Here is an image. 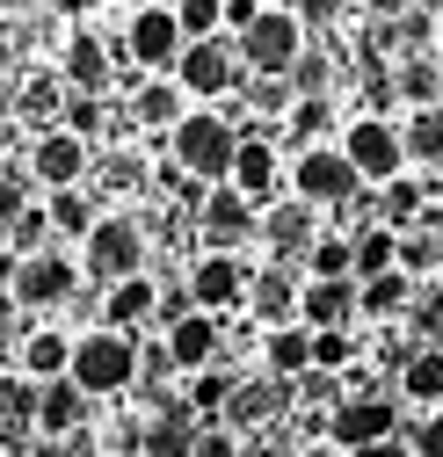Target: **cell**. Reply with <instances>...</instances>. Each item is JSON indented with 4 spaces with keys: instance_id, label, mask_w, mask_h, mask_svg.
I'll use <instances>...</instances> for the list:
<instances>
[{
    "instance_id": "obj_15",
    "label": "cell",
    "mask_w": 443,
    "mask_h": 457,
    "mask_svg": "<svg viewBox=\"0 0 443 457\" xmlns=\"http://www.w3.org/2000/svg\"><path fill=\"white\" fill-rule=\"evenodd\" d=\"M284 407H291V385H284V378H255V385H233V399H226V414H218V428H255V421L284 414Z\"/></svg>"
},
{
    "instance_id": "obj_35",
    "label": "cell",
    "mask_w": 443,
    "mask_h": 457,
    "mask_svg": "<svg viewBox=\"0 0 443 457\" xmlns=\"http://www.w3.org/2000/svg\"><path fill=\"white\" fill-rule=\"evenodd\" d=\"M175 22H182L189 44H204V37H218V22H226V0H175Z\"/></svg>"
},
{
    "instance_id": "obj_25",
    "label": "cell",
    "mask_w": 443,
    "mask_h": 457,
    "mask_svg": "<svg viewBox=\"0 0 443 457\" xmlns=\"http://www.w3.org/2000/svg\"><path fill=\"white\" fill-rule=\"evenodd\" d=\"M66 363H73V341H66V334H51V327H44V334L22 341V378H29V385L66 378Z\"/></svg>"
},
{
    "instance_id": "obj_23",
    "label": "cell",
    "mask_w": 443,
    "mask_h": 457,
    "mask_svg": "<svg viewBox=\"0 0 443 457\" xmlns=\"http://www.w3.org/2000/svg\"><path fill=\"white\" fill-rule=\"evenodd\" d=\"M414 305V283L393 269V276H371V283H356V312L364 320H400Z\"/></svg>"
},
{
    "instance_id": "obj_59",
    "label": "cell",
    "mask_w": 443,
    "mask_h": 457,
    "mask_svg": "<svg viewBox=\"0 0 443 457\" xmlns=\"http://www.w3.org/2000/svg\"><path fill=\"white\" fill-rule=\"evenodd\" d=\"M436 225H443V196H436Z\"/></svg>"
},
{
    "instance_id": "obj_19",
    "label": "cell",
    "mask_w": 443,
    "mask_h": 457,
    "mask_svg": "<svg viewBox=\"0 0 443 457\" xmlns=\"http://www.w3.org/2000/svg\"><path fill=\"white\" fill-rule=\"evenodd\" d=\"M160 312V291H153V276H124V283H109V305H102V327H117L131 334L138 320Z\"/></svg>"
},
{
    "instance_id": "obj_2",
    "label": "cell",
    "mask_w": 443,
    "mask_h": 457,
    "mask_svg": "<svg viewBox=\"0 0 443 457\" xmlns=\"http://www.w3.org/2000/svg\"><path fill=\"white\" fill-rule=\"evenodd\" d=\"M66 378H73L88 399L138 385V349H131V334H117V327H95V334H80V341H73V363H66Z\"/></svg>"
},
{
    "instance_id": "obj_22",
    "label": "cell",
    "mask_w": 443,
    "mask_h": 457,
    "mask_svg": "<svg viewBox=\"0 0 443 457\" xmlns=\"http://www.w3.org/2000/svg\"><path fill=\"white\" fill-rule=\"evenodd\" d=\"M400 269V233H385V225H371L364 240H349V276L371 283V276H393Z\"/></svg>"
},
{
    "instance_id": "obj_52",
    "label": "cell",
    "mask_w": 443,
    "mask_h": 457,
    "mask_svg": "<svg viewBox=\"0 0 443 457\" xmlns=\"http://www.w3.org/2000/svg\"><path fill=\"white\" fill-rule=\"evenodd\" d=\"M51 8H59V15H88V8H95V0H51Z\"/></svg>"
},
{
    "instance_id": "obj_43",
    "label": "cell",
    "mask_w": 443,
    "mask_h": 457,
    "mask_svg": "<svg viewBox=\"0 0 443 457\" xmlns=\"http://www.w3.org/2000/svg\"><path fill=\"white\" fill-rule=\"evenodd\" d=\"M22 211H29V182L22 175H0V225H15Z\"/></svg>"
},
{
    "instance_id": "obj_53",
    "label": "cell",
    "mask_w": 443,
    "mask_h": 457,
    "mask_svg": "<svg viewBox=\"0 0 443 457\" xmlns=\"http://www.w3.org/2000/svg\"><path fill=\"white\" fill-rule=\"evenodd\" d=\"M0 117H15V87L8 80H0Z\"/></svg>"
},
{
    "instance_id": "obj_6",
    "label": "cell",
    "mask_w": 443,
    "mask_h": 457,
    "mask_svg": "<svg viewBox=\"0 0 443 457\" xmlns=\"http://www.w3.org/2000/svg\"><path fill=\"white\" fill-rule=\"evenodd\" d=\"M88 276L95 283L146 276V233H138L131 218H95V233H88Z\"/></svg>"
},
{
    "instance_id": "obj_10",
    "label": "cell",
    "mask_w": 443,
    "mask_h": 457,
    "mask_svg": "<svg viewBox=\"0 0 443 457\" xmlns=\"http://www.w3.org/2000/svg\"><path fill=\"white\" fill-rule=\"evenodd\" d=\"M189 305L196 312H233V305H247V269L233 262V254H204L196 269H189Z\"/></svg>"
},
{
    "instance_id": "obj_26",
    "label": "cell",
    "mask_w": 443,
    "mask_h": 457,
    "mask_svg": "<svg viewBox=\"0 0 443 457\" xmlns=\"http://www.w3.org/2000/svg\"><path fill=\"white\" fill-rule=\"evenodd\" d=\"M247 305H255L269 327H291V320H298V283L269 269V276H255V283H247Z\"/></svg>"
},
{
    "instance_id": "obj_58",
    "label": "cell",
    "mask_w": 443,
    "mask_h": 457,
    "mask_svg": "<svg viewBox=\"0 0 443 457\" xmlns=\"http://www.w3.org/2000/svg\"><path fill=\"white\" fill-rule=\"evenodd\" d=\"M0 8H29V0H0Z\"/></svg>"
},
{
    "instance_id": "obj_33",
    "label": "cell",
    "mask_w": 443,
    "mask_h": 457,
    "mask_svg": "<svg viewBox=\"0 0 443 457\" xmlns=\"http://www.w3.org/2000/svg\"><path fill=\"white\" fill-rule=\"evenodd\" d=\"M226 399H233V378H226V370H196V385H189V414H196L204 428L226 414Z\"/></svg>"
},
{
    "instance_id": "obj_9",
    "label": "cell",
    "mask_w": 443,
    "mask_h": 457,
    "mask_svg": "<svg viewBox=\"0 0 443 457\" xmlns=\"http://www.w3.org/2000/svg\"><path fill=\"white\" fill-rule=\"evenodd\" d=\"M73 283H80V269L66 262V254H22V269H15V283H8V298L15 305H66L73 298Z\"/></svg>"
},
{
    "instance_id": "obj_16",
    "label": "cell",
    "mask_w": 443,
    "mask_h": 457,
    "mask_svg": "<svg viewBox=\"0 0 443 457\" xmlns=\"http://www.w3.org/2000/svg\"><path fill=\"white\" fill-rule=\"evenodd\" d=\"M218 320L211 312H182L175 327H168V356H175V370H211V356H218Z\"/></svg>"
},
{
    "instance_id": "obj_21",
    "label": "cell",
    "mask_w": 443,
    "mask_h": 457,
    "mask_svg": "<svg viewBox=\"0 0 443 457\" xmlns=\"http://www.w3.org/2000/svg\"><path fill=\"white\" fill-rule=\"evenodd\" d=\"M15 117L22 124H37V138L51 131V117H66V87L51 80V73H29L22 87H15Z\"/></svg>"
},
{
    "instance_id": "obj_14",
    "label": "cell",
    "mask_w": 443,
    "mask_h": 457,
    "mask_svg": "<svg viewBox=\"0 0 443 457\" xmlns=\"http://www.w3.org/2000/svg\"><path fill=\"white\" fill-rule=\"evenodd\" d=\"M247 233H255V204H247L240 189H211V204H204V240H211V254H233Z\"/></svg>"
},
{
    "instance_id": "obj_44",
    "label": "cell",
    "mask_w": 443,
    "mask_h": 457,
    "mask_svg": "<svg viewBox=\"0 0 443 457\" xmlns=\"http://www.w3.org/2000/svg\"><path fill=\"white\" fill-rule=\"evenodd\" d=\"M327 117H335V109H327V95H305V102H298V117H291V131L313 138V131H327Z\"/></svg>"
},
{
    "instance_id": "obj_24",
    "label": "cell",
    "mask_w": 443,
    "mask_h": 457,
    "mask_svg": "<svg viewBox=\"0 0 443 457\" xmlns=\"http://www.w3.org/2000/svg\"><path fill=\"white\" fill-rule=\"evenodd\" d=\"M269 378H305L313 370V327H269Z\"/></svg>"
},
{
    "instance_id": "obj_37",
    "label": "cell",
    "mask_w": 443,
    "mask_h": 457,
    "mask_svg": "<svg viewBox=\"0 0 443 457\" xmlns=\"http://www.w3.org/2000/svg\"><path fill=\"white\" fill-rule=\"evenodd\" d=\"M305 269H313V276H349V240H313V247H305ZM349 283H356V276H349Z\"/></svg>"
},
{
    "instance_id": "obj_46",
    "label": "cell",
    "mask_w": 443,
    "mask_h": 457,
    "mask_svg": "<svg viewBox=\"0 0 443 457\" xmlns=\"http://www.w3.org/2000/svg\"><path fill=\"white\" fill-rule=\"evenodd\" d=\"M240 457H305V450L284 443V436H262V443H240Z\"/></svg>"
},
{
    "instance_id": "obj_32",
    "label": "cell",
    "mask_w": 443,
    "mask_h": 457,
    "mask_svg": "<svg viewBox=\"0 0 443 457\" xmlns=\"http://www.w3.org/2000/svg\"><path fill=\"white\" fill-rule=\"evenodd\" d=\"M0 428H37V385L29 378H0Z\"/></svg>"
},
{
    "instance_id": "obj_11",
    "label": "cell",
    "mask_w": 443,
    "mask_h": 457,
    "mask_svg": "<svg viewBox=\"0 0 443 457\" xmlns=\"http://www.w3.org/2000/svg\"><path fill=\"white\" fill-rule=\"evenodd\" d=\"M29 175L59 196V189H80V175H88V138H73V131H44L37 145H29Z\"/></svg>"
},
{
    "instance_id": "obj_7",
    "label": "cell",
    "mask_w": 443,
    "mask_h": 457,
    "mask_svg": "<svg viewBox=\"0 0 443 457\" xmlns=\"http://www.w3.org/2000/svg\"><path fill=\"white\" fill-rule=\"evenodd\" d=\"M400 436V414H393V399H342L335 414H327V443H335L342 457L364 450V443H393Z\"/></svg>"
},
{
    "instance_id": "obj_1",
    "label": "cell",
    "mask_w": 443,
    "mask_h": 457,
    "mask_svg": "<svg viewBox=\"0 0 443 457\" xmlns=\"http://www.w3.org/2000/svg\"><path fill=\"white\" fill-rule=\"evenodd\" d=\"M175 138V160H182V175H196V182H218L226 189V175H233V153H240V131L218 117V109H189V117L168 131Z\"/></svg>"
},
{
    "instance_id": "obj_8",
    "label": "cell",
    "mask_w": 443,
    "mask_h": 457,
    "mask_svg": "<svg viewBox=\"0 0 443 457\" xmlns=\"http://www.w3.org/2000/svg\"><path fill=\"white\" fill-rule=\"evenodd\" d=\"M182 51H189V37H182L175 8H138V15H131V59H138L146 73H175Z\"/></svg>"
},
{
    "instance_id": "obj_17",
    "label": "cell",
    "mask_w": 443,
    "mask_h": 457,
    "mask_svg": "<svg viewBox=\"0 0 443 457\" xmlns=\"http://www.w3.org/2000/svg\"><path fill=\"white\" fill-rule=\"evenodd\" d=\"M80 414H88V392L73 385V378H51V385H37V428L44 436H73L80 428Z\"/></svg>"
},
{
    "instance_id": "obj_45",
    "label": "cell",
    "mask_w": 443,
    "mask_h": 457,
    "mask_svg": "<svg viewBox=\"0 0 443 457\" xmlns=\"http://www.w3.org/2000/svg\"><path fill=\"white\" fill-rule=\"evenodd\" d=\"M189 457H240V443H233V428H196V450Z\"/></svg>"
},
{
    "instance_id": "obj_31",
    "label": "cell",
    "mask_w": 443,
    "mask_h": 457,
    "mask_svg": "<svg viewBox=\"0 0 443 457\" xmlns=\"http://www.w3.org/2000/svg\"><path fill=\"white\" fill-rule=\"evenodd\" d=\"M400 145H407V160L443 167V109H414V117H407V131H400Z\"/></svg>"
},
{
    "instance_id": "obj_56",
    "label": "cell",
    "mask_w": 443,
    "mask_h": 457,
    "mask_svg": "<svg viewBox=\"0 0 443 457\" xmlns=\"http://www.w3.org/2000/svg\"><path fill=\"white\" fill-rule=\"evenodd\" d=\"M15 443H22V436H15V428H0V450H15Z\"/></svg>"
},
{
    "instance_id": "obj_30",
    "label": "cell",
    "mask_w": 443,
    "mask_h": 457,
    "mask_svg": "<svg viewBox=\"0 0 443 457\" xmlns=\"http://www.w3.org/2000/svg\"><path fill=\"white\" fill-rule=\"evenodd\" d=\"M262 233L284 247V254H298V247H313V211L291 196V204H276V211H269V225H262Z\"/></svg>"
},
{
    "instance_id": "obj_57",
    "label": "cell",
    "mask_w": 443,
    "mask_h": 457,
    "mask_svg": "<svg viewBox=\"0 0 443 457\" xmlns=\"http://www.w3.org/2000/svg\"><path fill=\"white\" fill-rule=\"evenodd\" d=\"M436 283H443V240H436Z\"/></svg>"
},
{
    "instance_id": "obj_49",
    "label": "cell",
    "mask_w": 443,
    "mask_h": 457,
    "mask_svg": "<svg viewBox=\"0 0 443 457\" xmlns=\"http://www.w3.org/2000/svg\"><path fill=\"white\" fill-rule=\"evenodd\" d=\"M349 457H407V443L393 436V443H364V450H349Z\"/></svg>"
},
{
    "instance_id": "obj_3",
    "label": "cell",
    "mask_w": 443,
    "mask_h": 457,
    "mask_svg": "<svg viewBox=\"0 0 443 457\" xmlns=\"http://www.w3.org/2000/svg\"><path fill=\"white\" fill-rule=\"evenodd\" d=\"M364 182H356V167L335 153V145H305L298 160H291V196L305 204V211H335V204H349Z\"/></svg>"
},
{
    "instance_id": "obj_40",
    "label": "cell",
    "mask_w": 443,
    "mask_h": 457,
    "mask_svg": "<svg viewBox=\"0 0 443 457\" xmlns=\"http://www.w3.org/2000/svg\"><path fill=\"white\" fill-rule=\"evenodd\" d=\"M66 131L73 138H95L102 131V102L95 95H66Z\"/></svg>"
},
{
    "instance_id": "obj_42",
    "label": "cell",
    "mask_w": 443,
    "mask_h": 457,
    "mask_svg": "<svg viewBox=\"0 0 443 457\" xmlns=\"http://www.w3.org/2000/svg\"><path fill=\"white\" fill-rule=\"evenodd\" d=\"M407 457H443V414H429V421L407 428Z\"/></svg>"
},
{
    "instance_id": "obj_55",
    "label": "cell",
    "mask_w": 443,
    "mask_h": 457,
    "mask_svg": "<svg viewBox=\"0 0 443 457\" xmlns=\"http://www.w3.org/2000/svg\"><path fill=\"white\" fill-rule=\"evenodd\" d=\"M8 312H15V298H8V291H0V327H8Z\"/></svg>"
},
{
    "instance_id": "obj_41",
    "label": "cell",
    "mask_w": 443,
    "mask_h": 457,
    "mask_svg": "<svg viewBox=\"0 0 443 457\" xmlns=\"http://www.w3.org/2000/svg\"><path fill=\"white\" fill-rule=\"evenodd\" d=\"M349 363V334L335 327V334H313V370H342Z\"/></svg>"
},
{
    "instance_id": "obj_39",
    "label": "cell",
    "mask_w": 443,
    "mask_h": 457,
    "mask_svg": "<svg viewBox=\"0 0 443 457\" xmlns=\"http://www.w3.org/2000/svg\"><path fill=\"white\" fill-rule=\"evenodd\" d=\"M8 233H15V254H44V233H51V218H44L37 204H29V211H22L15 225H8Z\"/></svg>"
},
{
    "instance_id": "obj_54",
    "label": "cell",
    "mask_w": 443,
    "mask_h": 457,
    "mask_svg": "<svg viewBox=\"0 0 443 457\" xmlns=\"http://www.w3.org/2000/svg\"><path fill=\"white\" fill-rule=\"evenodd\" d=\"M371 8H378V15H400V8H407V0H371Z\"/></svg>"
},
{
    "instance_id": "obj_36",
    "label": "cell",
    "mask_w": 443,
    "mask_h": 457,
    "mask_svg": "<svg viewBox=\"0 0 443 457\" xmlns=\"http://www.w3.org/2000/svg\"><path fill=\"white\" fill-rule=\"evenodd\" d=\"M44 218L59 225V233H80V240L95 233V204H88L80 189H59V196H51V211H44Z\"/></svg>"
},
{
    "instance_id": "obj_47",
    "label": "cell",
    "mask_w": 443,
    "mask_h": 457,
    "mask_svg": "<svg viewBox=\"0 0 443 457\" xmlns=\"http://www.w3.org/2000/svg\"><path fill=\"white\" fill-rule=\"evenodd\" d=\"M291 15H298V22H335V15H342V0H298Z\"/></svg>"
},
{
    "instance_id": "obj_50",
    "label": "cell",
    "mask_w": 443,
    "mask_h": 457,
    "mask_svg": "<svg viewBox=\"0 0 443 457\" xmlns=\"http://www.w3.org/2000/svg\"><path fill=\"white\" fill-rule=\"evenodd\" d=\"M15 269H22V254H15V247H0V291L15 283Z\"/></svg>"
},
{
    "instance_id": "obj_13",
    "label": "cell",
    "mask_w": 443,
    "mask_h": 457,
    "mask_svg": "<svg viewBox=\"0 0 443 457\" xmlns=\"http://www.w3.org/2000/svg\"><path fill=\"white\" fill-rule=\"evenodd\" d=\"M349 312H356V283L349 276H313L298 291V327H313V334H335Z\"/></svg>"
},
{
    "instance_id": "obj_34",
    "label": "cell",
    "mask_w": 443,
    "mask_h": 457,
    "mask_svg": "<svg viewBox=\"0 0 443 457\" xmlns=\"http://www.w3.org/2000/svg\"><path fill=\"white\" fill-rule=\"evenodd\" d=\"M414 211H422V182H407V175H400V182H385V218H378L385 233H407Z\"/></svg>"
},
{
    "instance_id": "obj_28",
    "label": "cell",
    "mask_w": 443,
    "mask_h": 457,
    "mask_svg": "<svg viewBox=\"0 0 443 457\" xmlns=\"http://www.w3.org/2000/svg\"><path fill=\"white\" fill-rule=\"evenodd\" d=\"M66 80H73L80 95H95V87L109 80V51H102V37H88V29H80V37L66 44Z\"/></svg>"
},
{
    "instance_id": "obj_20",
    "label": "cell",
    "mask_w": 443,
    "mask_h": 457,
    "mask_svg": "<svg viewBox=\"0 0 443 457\" xmlns=\"http://www.w3.org/2000/svg\"><path fill=\"white\" fill-rule=\"evenodd\" d=\"M196 428H204V421H196L189 407H168L160 421H146L138 450H146V457H189V450H196Z\"/></svg>"
},
{
    "instance_id": "obj_48",
    "label": "cell",
    "mask_w": 443,
    "mask_h": 457,
    "mask_svg": "<svg viewBox=\"0 0 443 457\" xmlns=\"http://www.w3.org/2000/svg\"><path fill=\"white\" fill-rule=\"evenodd\" d=\"M255 15H262L255 0H226V29H240V37H247V29H255Z\"/></svg>"
},
{
    "instance_id": "obj_38",
    "label": "cell",
    "mask_w": 443,
    "mask_h": 457,
    "mask_svg": "<svg viewBox=\"0 0 443 457\" xmlns=\"http://www.w3.org/2000/svg\"><path fill=\"white\" fill-rule=\"evenodd\" d=\"M400 87H407V102H414V109H443V80H436V66H407V73H400Z\"/></svg>"
},
{
    "instance_id": "obj_51",
    "label": "cell",
    "mask_w": 443,
    "mask_h": 457,
    "mask_svg": "<svg viewBox=\"0 0 443 457\" xmlns=\"http://www.w3.org/2000/svg\"><path fill=\"white\" fill-rule=\"evenodd\" d=\"M37 457H80V450H73V443H59V436H44V443H37Z\"/></svg>"
},
{
    "instance_id": "obj_5",
    "label": "cell",
    "mask_w": 443,
    "mask_h": 457,
    "mask_svg": "<svg viewBox=\"0 0 443 457\" xmlns=\"http://www.w3.org/2000/svg\"><path fill=\"white\" fill-rule=\"evenodd\" d=\"M342 160L356 167V182H400L407 145H400V131L385 124V117H356V124L342 131Z\"/></svg>"
},
{
    "instance_id": "obj_29",
    "label": "cell",
    "mask_w": 443,
    "mask_h": 457,
    "mask_svg": "<svg viewBox=\"0 0 443 457\" xmlns=\"http://www.w3.org/2000/svg\"><path fill=\"white\" fill-rule=\"evenodd\" d=\"M131 109H138V124H168V131L189 117V109H182V87H175V80H146Z\"/></svg>"
},
{
    "instance_id": "obj_18",
    "label": "cell",
    "mask_w": 443,
    "mask_h": 457,
    "mask_svg": "<svg viewBox=\"0 0 443 457\" xmlns=\"http://www.w3.org/2000/svg\"><path fill=\"white\" fill-rule=\"evenodd\" d=\"M226 189H240L247 204H269V196H276V153H269V138H240Z\"/></svg>"
},
{
    "instance_id": "obj_27",
    "label": "cell",
    "mask_w": 443,
    "mask_h": 457,
    "mask_svg": "<svg viewBox=\"0 0 443 457\" xmlns=\"http://www.w3.org/2000/svg\"><path fill=\"white\" fill-rule=\"evenodd\" d=\"M400 392L414 407H443V349H414L407 370H400Z\"/></svg>"
},
{
    "instance_id": "obj_4",
    "label": "cell",
    "mask_w": 443,
    "mask_h": 457,
    "mask_svg": "<svg viewBox=\"0 0 443 457\" xmlns=\"http://www.w3.org/2000/svg\"><path fill=\"white\" fill-rule=\"evenodd\" d=\"M240 59H247L255 73H291V66L305 59V22H298L291 8H262L255 29L240 37Z\"/></svg>"
},
{
    "instance_id": "obj_12",
    "label": "cell",
    "mask_w": 443,
    "mask_h": 457,
    "mask_svg": "<svg viewBox=\"0 0 443 457\" xmlns=\"http://www.w3.org/2000/svg\"><path fill=\"white\" fill-rule=\"evenodd\" d=\"M233 51L218 44V37H204V44H189L182 51V66H175V87L182 95H233Z\"/></svg>"
}]
</instances>
